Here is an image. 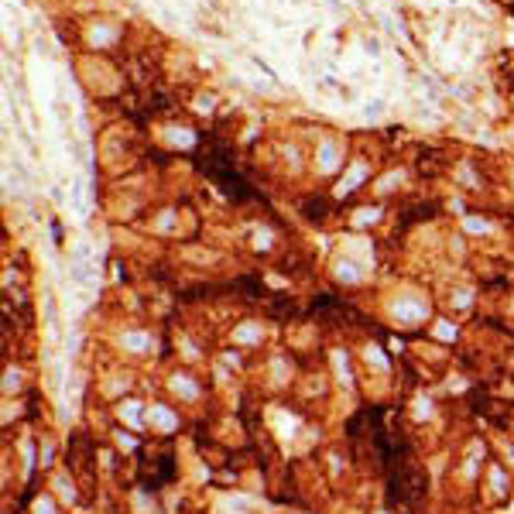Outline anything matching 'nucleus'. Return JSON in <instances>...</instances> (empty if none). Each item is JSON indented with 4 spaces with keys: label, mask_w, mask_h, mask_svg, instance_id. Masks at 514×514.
<instances>
[{
    "label": "nucleus",
    "mask_w": 514,
    "mask_h": 514,
    "mask_svg": "<svg viewBox=\"0 0 514 514\" xmlns=\"http://www.w3.org/2000/svg\"><path fill=\"white\" fill-rule=\"evenodd\" d=\"M151 415H154V418H158V425H161V428H172V415H168L165 408H154Z\"/></svg>",
    "instance_id": "f257e3e1"
},
{
    "label": "nucleus",
    "mask_w": 514,
    "mask_h": 514,
    "mask_svg": "<svg viewBox=\"0 0 514 514\" xmlns=\"http://www.w3.org/2000/svg\"><path fill=\"white\" fill-rule=\"evenodd\" d=\"M175 388H182V391H185V398H196V388H192L185 377H175Z\"/></svg>",
    "instance_id": "f03ea898"
},
{
    "label": "nucleus",
    "mask_w": 514,
    "mask_h": 514,
    "mask_svg": "<svg viewBox=\"0 0 514 514\" xmlns=\"http://www.w3.org/2000/svg\"><path fill=\"white\" fill-rule=\"evenodd\" d=\"M127 346H130V350H141V346H144V336H137V333L127 336Z\"/></svg>",
    "instance_id": "7ed1b4c3"
},
{
    "label": "nucleus",
    "mask_w": 514,
    "mask_h": 514,
    "mask_svg": "<svg viewBox=\"0 0 514 514\" xmlns=\"http://www.w3.org/2000/svg\"><path fill=\"white\" fill-rule=\"evenodd\" d=\"M339 278H350V281H353V278H357V271H353V268H339Z\"/></svg>",
    "instance_id": "20e7f679"
}]
</instances>
